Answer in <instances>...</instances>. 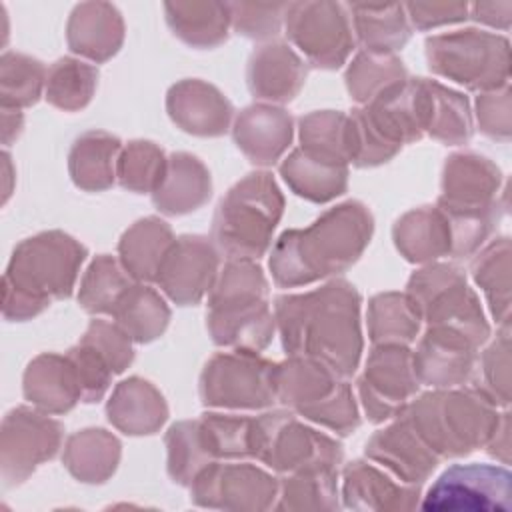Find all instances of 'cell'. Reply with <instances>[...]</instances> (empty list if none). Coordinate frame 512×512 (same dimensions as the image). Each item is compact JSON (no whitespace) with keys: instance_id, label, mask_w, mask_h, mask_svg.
<instances>
[{"instance_id":"cell-3","label":"cell","mask_w":512,"mask_h":512,"mask_svg":"<svg viewBox=\"0 0 512 512\" xmlns=\"http://www.w3.org/2000/svg\"><path fill=\"white\" fill-rule=\"evenodd\" d=\"M88 250L62 230L22 240L2 276V316L24 322L42 314L52 300L72 296Z\"/></svg>"},{"instance_id":"cell-14","label":"cell","mask_w":512,"mask_h":512,"mask_svg":"<svg viewBox=\"0 0 512 512\" xmlns=\"http://www.w3.org/2000/svg\"><path fill=\"white\" fill-rule=\"evenodd\" d=\"M420 386L412 350L404 344H374L364 372L356 380L362 410L372 424L398 416Z\"/></svg>"},{"instance_id":"cell-27","label":"cell","mask_w":512,"mask_h":512,"mask_svg":"<svg viewBox=\"0 0 512 512\" xmlns=\"http://www.w3.org/2000/svg\"><path fill=\"white\" fill-rule=\"evenodd\" d=\"M106 418L128 436H150L168 420V404L152 382L130 376L112 390L106 402Z\"/></svg>"},{"instance_id":"cell-30","label":"cell","mask_w":512,"mask_h":512,"mask_svg":"<svg viewBox=\"0 0 512 512\" xmlns=\"http://www.w3.org/2000/svg\"><path fill=\"white\" fill-rule=\"evenodd\" d=\"M174 244L170 224L158 216H146L122 234L118 260L134 282H154Z\"/></svg>"},{"instance_id":"cell-4","label":"cell","mask_w":512,"mask_h":512,"mask_svg":"<svg viewBox=\"0 0 512 512\" xmlns=\"http://www.w3.org/2000/svg\"><path fill=\"white\" fill-rule=\"evenodd\" d=\"M206 328L212 342L228 350L262 352L274 338L276 318L268 280L256 260H228L208 292Z\"/></svg>"},{"instance_id":"cell-34","label":"cell","mask_w":512,"mask_h":512,"mask_svg":"<svg viewBox=\"0 0 512 512\" xmlns=\"http://www.w3.org/2000/svg\"><path fill=\"white\" fill-rule=\"evenodd\" d=\"M122 456L120 440L104 428H84L64 442L62 464L84 484H104L116 472Z\"/></svg>"},{"instance_id":"cell-18","label":"cell","mask_w":512,"mask_h":512,"mask_svg":"<svg viewBox=\"0 0 512 512\" xmlns=\"http://www.w3.org/2000/svg\"><path fill=\"white\" fill-rule=\"evenodd\" d=\"M480 346L450 326H428L412 362L420 384L430 388H456L470 382Z\"/></svg>"},{"instance_id":"cell-51","label":"cell","mask_w":512,"mask_h":512,"mask_svg":"<svg viewBox=\"0 0 512 512\" xmlns=\"http://www.w3.org/2000/svg\"><path fill=\"white\" fill-rule=\"evenodd\" d=\"M80 342L92 346L108 362L114 374H122L134 360V340L116 322L100 318L90 320Z\"/></svg>"},{"instance_id":"cell-57","label":"cell","mask_w":512,"mask_h":512,"mask_svg":"<svg viewBox=\"0 0 512 512\" xmlns=\"http://www.w3.org/2000/svg\"><path fill=\"white\" fill-rule=\"evenodd\" d=\"M22 126H24V116L20 110L2 108V144L4 146H10L12 140L20 136Z\"/></svg>"},{"instance_id":"cell-50","label":"cell","mask_w":512,"mask_h":512,"mask_svg":"<svg viewBox=\"0 0 512 512\" xmlns=\"http://www.w3.org/2000/svg\"><path fill=\"white\" fill-rule=\"evenodd\" d=\"M232 28L250 40H272L280 34L288 2H228Z\"/></svg>"},{"instance_id":"cell-22","label":"cell","mask_w":512,"mask_h":512,"mask_svg":"<svg viewBox=\"0 0 512 512\" xmlns=\"http://www.w3.org/2000/svg\"><path fill=\"white\" fill-rule=\"evenodd\" d=\"M340 496L350 510L400 512L420 506L422 486L404 484L368 460H352L342 470Z\"/></svg>"},{"instance_id":"cell-25","label":"cell","mask_w":512,"mask_h":512,"mask_svg":"<svg viewBox=\"0 0 512 512\" xmlns=\"http://www.w3.org/2000/svg\"><path fill=\"white\" fill-rule=\"evenodd\" d=\"M66 42L72 54L102 64L122 48V14L110 2L76 4L66 24Z\"/></svg>"},{"instance_id":"cell-16","label":"cell","mask_w":512,"mask_h":512,"mask_svg":"<svg viewBox=\"0 0 512 512\" xmlns=\"http://www.w3.org/2000/svg\"><path fill=\"white\" fill-rule=\"evenodd\" d=\"M424 510H490L512 508V474L496 464H454L422 496Z\"/></svg>"},{"instance_id":"cell-10","label":"cell","mask_w":512,"mask_h":512,"mask_svg":"<svg viewBox=\"0 0 512 512\" xmlns=\"http://www.w3.org/2000/svg\"><path fill=\"white\" fill-rule=\"evenodd\" d=\"M426 326H450L464 332L478 346L490 338V324L480 298L468 286L464 270L452 262H430L416 270L406 284Z\"/></svg>"},{"instance_id":"cell-5","label":"cell","mask_w":512,"mask_h":512,"mask_svg":"<svg viewBox=\"0 0 512 512\" xmlns=\"http://www.w3.org/2000/svg\"><path fill=\"white\" fill-rule=\"evenodd\" d=\"M440 458H464L484 448L500 412L472 386L432 388L414 396L400 414Z\"/></svg>"},{"instance_id":"cell-56","label":"cell","mask_w":512,"mask_h":512,"mask_svg":"<svg viewBox=\"0 0 512 512\" xmlns=\"http://www.w3.org/2000/svg\"><path fill=\"white\" fill-rule=\"evenodd\" d=\"M484 448L500 464L506 466L510 462V412H508V408H504L500 422Z\"/></svg>"},{"instance_id":"cell-11","label":"cell","mask_w":512,"mask_h":512,"mask_svg":"<svg viewBox=\"0 0 512 512\" xmlns=\"http://www.w3.org/2000/svg\"><path fill=\"white\" fill-rule=\"evenodd\" d=\"M274 364L258 352L214 354L200 374L198 390L206 408L264 410L276 404Z\"/></svg>"},{"instance_id":"cell-39","label":"cell","mask_w":512,"mask_h":512,"mask_svg":"<svg viewBox=\"0 0 512 512\" xmlns=\"http://www.w3.org/2000/svg\"><path fill=\"white\" fill-rule=\"evenodd\" d=\"M170 306L158 290L144 282H134L118 300L112 318L138 344L160 338L170 324Z\"/></svg>"},{"instance_id":"cell-6","label":"cell","mask_w":512,"mask_h":512,"mask_svg":"<svg viewBox=\"0 0 512 512\" xmlns=\"http://www.w3.org/2000/svg\"><path fill=\"white\" fill-rule=\"evenodd\" d=\"M284 204V194L270 172L246 174L216 206L210 238L218 252L228 260L262 258L272 246Z\"/></svg>"},{"instance_id":"cell-53","label":"cell","mask_w":512,"mask_h":512,"mask_svg":"<svg viewBox=\"0 0 512 512\" xmlns=\"http://www.w3.org/2000/svg\"><path fill=\"white\" fill-rule=\"evenodd\" d=\"M476 122L484 136L508 142L512 136V92L510 84L476 96Z\"/></svg>"},{"instance_id":"cell-23","label":"cell","mask_w":512,"mask_h":512,"mask_svg":"<svg viewBox=\"0 0 512 512\" xmlns=\"http://www.w3.org/2000/svg\"><path fill=\"white\" fill-rule=\"evenodd\" d=\"M232 138L248 162L272 166L292 144L294 118L282 106L250 104L234 118Z\"/></svg>"},{"instance_id":"cell-48","label":"cell","mask_w":512,"mask_h":512,"mask_svg":"<svg viewBox=\"0 0 512 512\" xmlns=\"http://www.w3.org/2000/svg\"><path fill=\"white\" fill-rule=\"evenodd\" d=\"M510 326H502L496 338L478 354L474 374L468 382L496 408L510 406Z\"/></svg>"},{"instance_id":"cell-41","label":"cell","mask_w":512,"mask_h":512,"mask_svg":"<svg viewBox=\"0 0 512 512\" xmlns=\"http://www.w3.org/2000/svg\"><path fill=\"white\" fill-rule=\"evenodd\" d=\"M510 238L500 236L484 246L470 264L476 286L484 292L492 318L500 326H510Z\"/></svg>"},{"instance_id":"cell-19","label":"cell","mask_w":512,"mask_h":512,"mask_svg":"<svg viewBox=\"0 0 512 512\" xmlns=\"http://www.w3.org/2000/svg\"><path fill=\"white\" fill-rule=\"evenodd\" d=\"M442 192L436 200L448 210H490L500 208L502 188L500 168L476 152H454L442 168Z\"/></svg>"},{"instance_id":"cell-8","label":"cell","mask_w":512,"mask_h":512,"mask_svg":"<svg viewBox=\"0 0 512 512\" xmlns=\"http://www.w3.org/2000/svg\"><path fill=\"white\" fill-rule=\"evenodd\" d=\"M424 52L432 74L478 94L510 84V40L502 34L478 28L434 34Z\"/></svg>"},{"instance_id":"cell-2","label":"cell","mask_w":512,"mask_h":512,"mask_svg":"<svg viewBox=\"0 0 512 512\" xmlns=\"http://www.w3.org/2000/svg\"><path fill=\"white\" fill-rule=\"evenodd\" d=\"M374 234V218L360 200L328 208L308 228L284 230L268 258L280 288L308 286L338 276L358 262Z\"/></svg>"},{"instance_id":"cell-33","label":"cell","mask_w":512,"mask_h":512,"mask_svg":"<svg viewBox=\"0 0 512 512\" xmlns=\"http://www.w3.org/2000/svg\"><path fill=\"white\" fill-rule=\"evenodd\" d=\"M164 16L172 34L186 46L198 50L220 46L226 42L228 30L232 28L228 2H166Z\"/></svg>"},{"instance_id":"cell-40","label":"cell","mask_w":512,"mask_h":512,"mask_svg":"<svg viewBox=\"0 0 512 512\" xmlns=\"http://www.w3.org/2000/svg\"><path fill=\"white\" fill-rule=\"evenodd\" d=\"M368 338L372 344H412L422 316L406 292H380L368 300Z\"/></svg>"},{"instance_id":"cell-32","label":"cell","mask_w":512,"mask_h":512,"mask_svg":"<svg viewBox=\"0 0 512 512\" xmlns=\"http://www.w3.org/2000/svg\"><path fill=\"white\" fill-rule=\"evenodd\" d=\"M354 38L360 50L390 56L406 46L412 36L404 4H346Z\"/></svg>"},{"instance_id":"cell-55","label":"cell","mask_w":512,"mask_h":512,"mask_svg":"<svg viewBox=\"0 0 512 512\" xmlns=\"http://www.w3.org/2000/svg\"><path fill=\"white\" fill-rule=\"evenodd\" d=\"M468 18L490 28L508 30L512 18V2H474L468 4Z\"/></svg>"},{"instance_id":"cell-17","label":"cell","mask_w":512,"mask_h":512,"mask_svg":"<svg viewBox=\"0 0 512 512\" xmlns=\"http://www.w3.org/2000/svg\"><path fill=\"white\" fill-rule=\"evenodd\" d=\"M220 272V252L212 238L182 234L166 256L156 284L178 306L200 304Z\"/></svg>"},{"instance_id":"cell-44","label":"cell","mask_w":512,"mask_h":512,"mask_svg":"<svg viewBox=\"0 0 512 512\" xmlns=\"http://www.w3.org/2000/svg\"><path fill=\"white\" fill-rule=\"evenodd\" d=\"M134 284L128 272L122 268L120 260L110 254L96 256L86 268L80 288H78V304L84 312L108 314L112 316L122 294Z\"/></svg>"},{"instance_id":"cell-28","label":"cell","mask_w":512,"mask_h":512,"mask_svg":"<svg viewBox=\"0 0 512 512\" xmlns=\"http://www.w3.org/2000/svg\"><path fill=\"white\" fill-rule=\"evenodd\" d=\"M210 196L212 178L206 164L194 154L172 152L152 202L166 216H184L202 208Z\"/></svg>"},{"instance_id":"cell-13","label":"cell","mask_w":512,"mask_h":512,"mask_svg":"<svg viewBox=\"0 0 512 512\" xmlns=\"http://www.w3.org/2000/svg\"><path fill=\"white\" fill-rule=\"evenodd\" d=\"M62 440L64 426L50 414L28 406L12 408L0 428L2 488L8 490L28 480L40 464L58 454Z\"/></svg>"},{"instance_id":"cell-9","label":"cell","mask_w":512,"mask_h":512,"mask_svg":"<svg viewBox=\"0 0 512 512\" xmlns=\"http://www.w3.org/2000/svg\"><path fill=\"white\" fill-rule=\"evenodd\" d=\"M252 458L280 474L306 468H338L344 460L342 444L304 424L288 408L264 412L252 422Z\"/></svg>"},{"instance_id":"cell-46","label":"cell","mask_w":512,"mask_h":512,"mask_svg":"<svg viewBox=\"0 0 512 512\" xmlns=\"http://www.w3.org/2000/svg\"><path fill=\"white\" fill-rule=\"evenodd\" d=\"M406 78V68L396 54L382 56L364 50H358V54L348 64V70L344 74L346 90L350 98L358 102V106L368 104L382 90Z\"/></svg>"},{"instance_id":"cell-43","label":"cell","mask_w":512,"mask_h":512,"mask_svg":"<svg viewBox=\"0 0 512 512\" xmlns=\"http://www.w3.org/2000/svg\"><path fill=\"white\" fill-rule=\"evenodd\" d=\"M98 76V68L84 60L72 56L58 58L48 68L44 98L58 110L78 112L90 104Z\"/></svg>"},{"instance_id":"cell-29","label":"cell","mask_w":512,"mask_h":512,"mask_svg":"<svg viewBox=\"0 0 512 512\" xmlns=\"http://www.w3.org/2000/svg\"><path fill=\"white\" fill-rule=\"evenodd\" d=\"M392 240L406 262L430 264L452 254V232L446 214L434 206H418L392 226Z\"/></svg>"},{"instance_id":"cell-15","label":"cell","mask_w":512,"mask_h":512,"mask_svg":"<svg viewBox=\"0 0 512 512\" xmlns=\"http://www.w3.org/2000/svg\"><path fill=\"white\" fill-rule=\"evenodd\" d=\"M280 478L248 462H212L190 484V500L202 508L262 512L276 504Z\"/></svg>"},{"instance_id":"cell-21","label":"cell","mask_w":512,"mask_h":512,"mask_svg":"<svg viewBox=\"0 0 512 512\" xmlns=\"http://www.w3.org/2000/svg\"><path fill=\"white\" fill-rule=\"evenodd\" d=\"M364 454L404 484L422 486L440 464V458L402 416H394L392 424L374 432L364 446Z\"/></svg>"},{"instance_id":"cell-31","label":"cell","mask_w":512,"mask_h":512,"mask_svg":"<svg viewBox=\"0 0 512 512\" xmlns=\"http://www.w3.org/2000/svg\"><path fill=\"white\" fill-rule=\"evenodd\" d=\"M118 136L104 130L80 134L68 152V172L76 188L104 192L116 182V164L122 152Z\"/></svg>"},{"instance_id":"cell-36","label":"cell","mask_w":512,"mask_h":512,"mask_svg":"<svg viewBox=\"0 0 512 512\" xmlns=\"http://www.w3.org/2000/svg\"><path fill=\"white\" fill-rule=\"evenodd\" d=\"M164 444L166 470L178 486L190 488L194 478L218 460L202 418L174 422L164 436Z\"/></svg>"},{"instance_id":"cell-52","label":"cell","mask_w":512,"mask_h":512,"mask_svg":"<svg viewBox=\"0 0 512 512\" xmlns=\"http://www.w3.org/2000/svg\"><path fill=\"white\" fill-rule=\"evenodd\" d=\"M66 354L74 364V370L82 388V402L92 404L102 400L114 376L108 362L92 346L84 342H78Z\"/></svg>"},{"instance_id":"cell-20","label":"cell","mask_w":512,"mask_h":512,"mask_svg":"<svg viewBox=\"0 0 512 512\" xmlns=\"http://www.w3.org/2000/svg\"><path fill=\"white\" fill-rule=\"evenodd\" d=\"M166 112L186 134L218 138L230 130L234 118L232 102L210 82L186 78L168 88Z\"/></svg>"},{"instance_id":"cell-49","label":"cell","mask_w":512,"mask_h":512,"mask_svg":"<svg viewBox=\"0 0 512 512\" xmlns=\"http://www.w3.org/2000/svg\"><path fill=\"white\" fill-rule=\"evenodd\" d=\"M202 422L210 434L218 460L252 458V422L250 416L204 412Z\"/></svg>"},{"instance_id":"cell-45","label":"cell","mask_w":512,"mask_h":512,"mask_svg":"<svg viewBox=\"0 0 512 512\" xmlns=\"http://www.w3.org/2000/svg\"><path fill=\"white\" fill-rule=\"evenodd\" d=\"M46 66L28 54L4 52L0 58V106L22 110L36 104L46 88Z\"/></svg>"},{"instance_id":"cell-37","label":"cell","mask_w":512,"mask_h":512,"mask_svg":"<svg viewBox=\"0 0 512 512\" xmlns=\"http://www.w3.org/2000/svg\"><path fill=\"white\" fill-rule=\"evenodd\" d=\"M298 138L306 154L350 166L354 160V130L350 114L316 110L298 118Z\"/></svg>"},{"instance_id":"cell-12","label":"cell","mask_w":512,"mask_h":512,"mask_svg":"<svg viewBox=\"0 0 512 512\" xmlns=\"http://www.w3.org/2000/svg\"><path fill=\"white\" fill-rule=\"evenodd\" d=\"M284 28L306 62L320 70L340 68L356 46L348 8L340 2H288Z\"/></svg>"},{"instance_id":"cell-54","label":"cell","mask_w":512,"mask_h":512,"mask_svg":"<svg viewBox=\"0 0 512 512\" xmlns=\"http://www.w3.org/2000/svg\"><path fill=\"white\" fill-rule=\"evenodd\" d=\"M404 10L410 26L422 32L468 20L466 2H408Z\"/></svg>"},{"instance_id":"cell-35","label":"cell","mask_w":512,"mask_h":512,"mask_svg":"<svg viewBox=\"0 0 512 512\" xmlns=\"http://www.w3.org/2000/svg\"><path fill=\"white\" fill-rule=\"evenodd\" d=\"M278 170L296 196L314 204H326L348 190L350 170L346 164L320 160L302 148H294Z\"/></svg>"},{"instance_id":"cell-7","label":"cell","mask_w":512,"mask_h":512,"mask_svg":"<svg viewBox=\"0 0 512 512\" xmlns=\"http://www.w3.org/2000/svg\"><path fill=\"white\" fill-rule=\"evenodd\" d=\"M276 402L338 436L360 426V408L346 378L318 360L288 356L274 364Z\"/></svg>"},{"instance_id":"cell-1","label":"cell","mask_w":512,"mask_h":512,"mask_svg":"<svg viewBox=\"0 0 512 512\" xmlns=\"http://www.w3.org/2000/svg\"><path fill=\"white\" fill-rule=\"evenodd\" d=\"M360 308V292L344 278L302 294H278L274 318L286 356L318 360L350 378L364 350Z\"/></svg>"},{"instance_id":"cell-24","label":"cell","mask_w":512,"mask_h":512,"mask_svg":"<svg viewBox=\"0 0 512 512\" xmlns=\"http://www.w3.org/2000/svg\"><path fill=\"white\" fill-rule=\"evenodd\" d=\"M306 76V62L286 42H266L248 58V90L266 104L280 106L292 102L304 88Z\"/></svg>"},{"instance_id":"cell-47","label":"cell","mask_w":512,"mask_h":512,"mask_svg":"<svg viewBox=\"0 0 512 512\" xmlns=\"http://www.w3.org/2000/svg\"><path fill=\"white\" fill-rule=\"evenodd\" d=\"M166 162L168 156L156 142L132 140L118 156L116 180L128 192L152 194L164 178Z\"/></svg>"},{"instance_id":"cell-26","label":"cell","mask_w":512,"mask_h":512,"mask_svg":"<svg viewBox=\"0 0 512 512\" xmlns=\"http://www.w3.org/2000/svg\"><path fill=\"white\" fill-rule=\"evenodd\" d=\"M24 398L46 414H66L82 400V388L68 354L42 352L24 370Z\"/></svg>"},{"instance_id":"cell-42","label":"cell","mask_w":512,"mask_h":512,"mask_svg":"<svg viewBox=\"0 0 512 512\" xmlns=\"http://www.w3.org/2000/svg\"><path fill=\"white\" fill-rule=\"evenodd\" d=\"M338 468H306L280 478L274 510H338Z\"/></svg>"},{"instance_id":"cell-38","label":"cell","mask_w":512,"mask_h":512,"mask_svg":"<svg viewBox=\"0 0 512 512\" xmlns=\"http://www.w3.org/2000/svg\"><path fill=\"white\" fill-rule=\"evenodd\" d=\"M426 128L424 134L446 146H462L472 140L474 120L464 94L426 78Z\"/></svg>"}]
</instances>
